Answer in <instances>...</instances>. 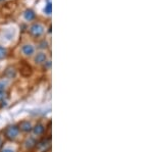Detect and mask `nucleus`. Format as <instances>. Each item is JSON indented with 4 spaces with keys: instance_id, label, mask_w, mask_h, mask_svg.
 Masks as SVG:
<instances>
[{
    "instance_id": "f257e3e1",
    "label": "nucleus",
    "mask_w": 153,
    "mask_h": 152,
    "mask_svg": "<svg viewBox=\"0 0 153 152\" xmlns=\"http://www.w3.org/2000/svg\"><path fill=\"white\" fill-rule=\"evenodd\" d=\"M35 148V152H47L51 149V139L45 138L39 141L38 143L35 144L34 146Z\"/></svg>"
},
{
    "instance_id": "f03ea898",
    "label": "nucleus",
    "mask_w": 153,
    "mask_h": 152,
    "mask_svg": "<svg viewBox=\"0 0 153 152\" xmlns=\"http://www.w3.org/2000/svg\"><path fill=\"white\" fill-rule=\"evenodd\" d=\"M19 129L18 126L16 125H11V126H8L4 131V136H5L6 139L10 141H14L16 138L19 137Z\"/></svg>"
},
{
    "instance_id": "7ed1b4c3",
    "label": "nucleus",
    "mask_w": 153,
    "mask_h": 152,
    "mask_svg": "<svg viewBox=\"0 0 153 152\" xmlns=\"http://www.w3.org/2000/svg\"><path fill=\"white\" fill-rule=\"evenodd\" d=\"M30 34L34 37H40L44 34V27L39 23L33 24L30 27Z\"/></svg>"
},
{
    "instance_id": "20e7f679",
    "label": "nucleus",
    "mask_w": 153,
    "mask_h": 152,
    "mask_svg": "<svg viewBox=\"0 0 153 152\" xmlns=\"http://www.w3.org/2000/svg\"><path fill=\"white\" fill-rule=\"evenodd\" d=\"M19 131H23L25 133H28V132H31L32 129H33V126L32 124L28 121H23L21 124L19 125Z\"/></svg>"
},
{
    "instance_id": "39448f33",
    "label": "nucleus",
    "mask_w": 153,
    "mask_h": 152,
    "mask_svg": "<svg viewBox=\"0 0 153 152\" xmlns=\"http://www.w3.org/2000/svg\"><path fill=\"white\" fill-rule=\"evenodd\" d=\"M22 51H23V53H24L25 55L31 56V55L34 54L35 48H34V46L31 45V44H26V45L23 46V48H22Z\"/></svg>"
},
{
    "instance_id": "423d86ee",
    "label": "nucleus",
    "mask_w": 153,
    "mask_h": 152,
    "mask_svg": "<svg viewBox=\"0 0 153 152\" xmlns=\"http://www.w3.org/2000/svg\"><path fill=\"white\" fill-rule=\"evenodd\" d=\"M24 16L25 19H27V21H33V19H35L36 18V13L35 11L33 10V9H27L26 11L24 12Z\"/></svg>"
},
{
    "instance_id": "0eeeda50",
    "label": "nucleus",
    "mask_w": 153,
    "mask_h": 152,
    "mask_svg": "<svg viewBox=\"0 0 153 152\" xmlns=\"http://www.w3.org/2000/svg\"><path fill=\"white\" fill-rule=\"evenodd\" d=\"M32 131L34 132L35 135H42L44 133V131H45V128H44V126L42 124H37L36 126L32 129Z\"/></svg>"
},
{
    "instance_id": "6e6552de",
    "label": "nucleus",
    "mask_w": 153,
    "mask_h": 152,
    "mask_svg": "<svg viewBox=\"0 0 153 152\" xmlns=\"http://www.w3.org/2000/svg\"><path fill=\"white\" fill-rule=\"evenodd\" d=\"M46 59H47V56H46V54H44V53H38L35 57V62L41 65V63L45 62Z\"/></svg>"
},
{
    "instance_id": "1a4fd4ad",
    "label": "nucleus",
    "mask_w": 153,
    "mask_h": 152,
    "mask_svg": "<svg viewBox=\"0 0 153 152\" xmlns=\"http://www.w3.org/2000/svg\"><path fill=\"white\" fill-rule=\"evenodd\" d=\"M16 70H14V67H8L5 70V76L7 78H9V79L14 78L16 77Z\"/></svg>"
},
{
    "instance_id": "9d476101",
    "label": "nucleus",
    "mask_w": 153,
    "mask_h": 152,
    "mask_svg": "<svg viewBox=\"0 0 153 152\" xmlns=\"http://www.w3.org/2000/svg\"><path fill=\"white\" fill-rule=\"evenodd\" d=\"M6 53H7L6 49L0 46V60L3 59L4 57H6Z\"/></svg>"
},
{
    "instance_id": "9b49d317",
    "label": "nucleus",
    "mask_w": 153,
    "mask_h": 152,
    "mask_svg": "<svg viewBox=\"0 0 153 152\" xmlns=\"http://www.w3.org/2000/svg\"><path fill=\"white\" fill-rule=\"evenodd\" d=\"M26 144H27V148H33L34 146H35V144H36V142L33 140V139H30V140H27L26 142Z\"/></svg>"
},
{
    "instance_id": "f8f14e48",
    "label": "nucleus",
    "mask_w": 153,
    "mask_h": 152,
    "mask_svg": "<svg viewBox=\"0 0 153 152\" xmlns=\"http://www.w3.org/2000/svg\"><path fill=\"white\" fill-rule=\"evenodd\" d=\"M7 87L6 81H0V91H4Z\"/></svg>"
},
{
    "instance_id": "ddd939ff",
    "label": "nucleus",
    "mask_w": 153,
    "mask_h": 152,
    "mask_svg": "<svg viewBox=\"0 0 153 152\" xmlns=\"http://www.w3.org/2000/svg\"><path fill=\"white\" fill-rule=\"evenodd\" d=\"M51 11H52V6H51V3H50V2H48L47 5L45 6V12H46L47 14H50V13H51Z\"/></svg>"
},
{
    "instance_id": "4468645a",
    "label": "nucleus",
    "mask_w": 153,
    "mask_h": 152,
    "mask_svg": "<svg viewBox=\"0 0 153 152\" xmlns=\"http://www.w3.org/2000/svg\"><path fill=\"white\" fill-rule=\"evenodd\" d=\"M7 98V94L6 92L4 91H0V102H2L3 100H5Z\"/></svg>"
},
{
    "instance_id": "2eb2a0df",
    "label": "nucleus",
    "mask_w": 153,
    "mask_h": 152,
    "mask_svg": "<svg viewBox=\"0 0 153 152\" xmlns=\"http://www.w3.org/2000/svg\"><path fill=\"white\" fill-rule=\"evenodd\" d=\"M2 147H3V138L0 136V151H1Z\"/></svg>"
},
{
    "instance_id": "dca6fc26",
    "label": "nucleus",
    "mask_w": 153,
    "mask_h": 152,
    "mask_svg": "<svg viewBox=\"0 0 153 152\" xmlns=\"http://www.w3.org/2000/svg\"><path fill=\"white\" fill-rule=\"evenodd\" d=\"M0 152H13V150H11V149H4V150H2Z\"/></svg>"
}]
</instances>
